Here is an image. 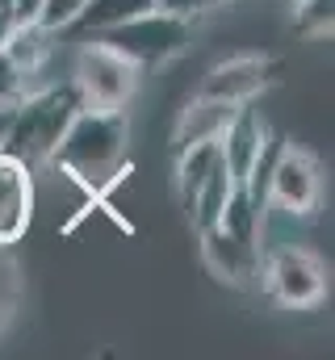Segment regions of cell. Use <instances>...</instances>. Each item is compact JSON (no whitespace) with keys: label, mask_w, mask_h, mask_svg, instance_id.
<instances>
[{"label":"cell","mask_w":335,"mask_h":360,"mask_svg":"<svg viewBox=\"0 0 335 360\" xmlns=\"http://www.w3.org/2000/svg\"><path fill=\"white\" fill-rule=\"evenodd\" d=\"M126 147H130L126 109H88L84 105L68 122L63 139L55 143L51 164L63 168L76 184H84L96 197L126 176Z\"/></svg>","instance_id":"cell-1"},{"label":"cell","mask_w":335,"mask_h":360,"mask_svg":"<svg viewBox=\"0 0 335 360\" xmlns=\"http://www.w3.org/2000/svg\"><path fill=\"white\" fill-rule=\"evenodd\" d=\"M84 109L76 84H42L13 101L8 109V130H4V155H17L21 164L51 160L55 143L63 139L68 122Z\"/></svg>","instance_id":"cell-2"},{"label":"cell","mask_w":335,"mask_h":360,"mask_svg":"<svg viewBox=\"0 0 335 360\" xmlns=\"http://www.w3.org/2000/svg\"><path fill=\"white\" fill-rule=\"evenodd\" d=\"M88 38H101L105 46H113L118 55H126L139 72L147 68H160L172 55H180L193 38V25L189 17H176V13H164V8H147L122 25H109L101 34H88Z\"/></svg>","instance_id":"cell-3"},{"label":"cell","mask_w":335,"mask_h":360,"mask_svg":"<svg viewBox=\"0 0 335 360\" xmlns=\"http://www.w3.org/2000/svg\"><path fill=\"white\" fill-rule=\"evenodd\" d=\"M139 76L143 72L101 38H84V46L76 51L72 84L88 109H126L130 96L139 92Z\"/></svg>","instance_id":"cell-4"},{"label":"cell","mask_w":335,"mask_h":360,"mask_svg":"<svg viewBox=\"0 0 335 360\" xmlns=\"http://www.w3.org/2000/svg\"><path fill=\"white\" fill-rule=\"evenodd\" d=\"M319 197H323V176L315 155L302 147H272V160L264 168V205L302 218L319 210Z\"/></svg>","instance_id":"cell-5"},{"label":"cell","mask_w":335,"mask_h":360,"mask_svg":"<svg viewBox=\"0 0 335 360\" xmlns=\"http://www.w3.org/2000/svg\"><path fill=\"white\" fill-rule=\"evenodd\" d=\"M264 289L281 306L306 310V306H319L323 302V293H327V269L306 248H277L264 260Z\"/></svg>","instance_id":"cell-6"},{"label":"cell","mask_w":335,"mask_h":360,"mask_svg":"<svg viewBox=\"0 0 335 360\" xmlns=\"http://www.w3.org/2000/svg\"><path fill=\"white\" fill-rule=\"evenodd\" d=\"M218 151H222V164L235 184H248L251 172L260 168V160L268 155V130L260 122V113L251 105H239L227 122V130L218 134Z\"/></svg>","instance_id":"cell-7"},{"label":"cell","mask_w":335,"mask_h":360,"mask_svg":"<svg viewBox=\"0 0 335 360\" xmlns=\"http://www.w3.org/2000/svg\"><path fill=\"white\" fill-rule=\"evenodd\" d=\"M277 76H281V63H277V59L239 55V59L218 63V68L206 76L201 96H218V101H231V105H251V96H260Z\"/></svg>","instance_id":"cell-8"},{"label":"cell","mask_w":335,"mask_h":360,"mask_svg":"<svg viewBox=\"0 0 335 360\" xmlns=\"http://www.w3.org/2000/svg\"><path fill=\"white\" fill-rule=\"evenodd\" d=\"M34 222V172L17 155L0 151V243L13 248Z\"/></svg>","instance_id":"cell-9"},{"label":"cell","mask_w":335,"mask_h":360,"mask_svg":"<svg viewBox=\"0 0 335 360\" xmlns=\"http://www.w3.org/2000/svg\"><path fill=\"white\" fill-rule=\"evenodd\" d=\"M197 235H201L206 269L222 285H248L260 272V243H248V239L231 235L227 226H210V231H197Z\"/></svg>","instance_id":"cell-10"},{"label":"cell","mask_w":335,"mask_h":360,"mask_svg":"<svg viewBox=\"0 0 335 360\" xmlns=\"http://www.w3.org/2000/svg\"><path fill=\"white\" fill-rule=\"evenodd\" d=\"M55 38H59V30H46L38 17H25V21H17L13 34L0 42V46L8 51V59L25 72V92H30V84H34V76H42V68L51 63Z\"/></svg>","instance_id":"cell-11"},{"label":"cell","mask_w":335,"mask_h":360,"mask_svg":"<svg viewBox=\"0 0 335 360\" xmlns=\"http://www.w3.org/2000/svg\"><path fill=\"white\" fill-rule=\"evenodd\" d=\"M235 109H239V105H231V101L197 96V101L176 117V134H172L176 151H184V147H193V143H218V134L227 130V122H231Z\"/></svg>","instance_id":"cell-12"},{"label":"cell","mask_w":335,"mask_h":360,"mask_svg":"<svg viewBox=\"0 0 335 360\" xmlns=\"http://www.w3.org/2000/svg\"><path fill=\"white\" fill-rule=\"evenodd\" d=\"M147 8H156L151 0H84V8L76 13V21L63 30V34H101V30H109V25H122V21H130V17H139V13H147Z\"/></svg>","instance_id":"cell-13"},{"label":"cell","mask_w":335,"mask_h":360,"mask_svg":"<svg viewBox=\"0 0 335 360\" xmlns=\"http://www.w3.org/2000/svg\"><path fill=\"white\" fill-rule=\"evenodd\" d=\"M231 188H235V180H231V172H227V164L218 160V164H214V172L201 180V188L193 193V201L184 205L197 231H210V226H218V218H222V205H227Z\"/></svg>","instance_id":"cell-14"},{"label":"cell","mask_w":335,"mask_h":360,"mask_svg":"<svg viewBox=\"0 0 335 360\" xmlns=\"http://www.w3.org/2000/svg\"><path fill=\"white\" fill-rule=\"evenodd\" d=\"M335 25V0H293V30L302 38H327Z\"/></svg>","instance_id":"cell-15"},{"label":"cell","mask_w":335,"mask_h":360,"mask_svg":"<svg viewBox=\"0 0 335 360\" xmlns=\"http://www.w3.org/2000/svg\"><path fill=\"white\" fill-rule=\"evenodd\" d=\"M17 297H21L17 260H13V252L0 243V331L8 327V319H13V310H17Z\"/></svg>","instance_id":"cell-16"},{"label":"cell","mask_w":335,"mask_h":360,"mask_svg":"<svg viewBox=\"0 0 335 360\" xmlns=\"http://www.w3.org/2000/svg\"><path fill=\"white\" fill-rule=\"evenodd\" d=\"M84 8V0H42V8H38V21L46 25V30H68L72 21H76V13Z\"/></svg>","instance_id":"cell-17"},{"label":"cell","mask_w":335,"mask_h":360,"mask_svg":"<svg viewBox=\"0 0 335 360\" xmlns=\"http://www.w3.org/2000/svg\"><path fill=\"white\" fill-rule=\"evenodd\" d=\"M25 96V72L8 59V51L0 46V105H13Z\"/></svg>","instance_id":"cell-18"},{"label":"cell","mask_w":335,"mask_h":360,"mask_svg":"<svg viewBox=\"0 0 335 360\" xmlns=\"http://www.w3.org/2000/svg\"><path fill=\"white\" fill-rule=\"evenodd\" d=\"M156 8H164V13H176V17H197V13H210V8H218V4H227V0H151Z\"/></svg>","instance_id":"cell-19"},{"label":"cell","mask_w":335,"mask_h":360,"mask_svg":"<svg viewBox=\"0 0 335 360\" xmlns=\"http://www.w3.org/2000/svg\"><path fill=\"white\" fill-rule=\"evenodd\" d=\"M21 21V13H17V0H0V42L13 34V25Z\"/></svg>","instance_id":"cell-20"},{"label":"cell","mask_w":335,"mask_h":360,"mask_svg":"<svg viewBox=\"0 0 335 360\" xmlns=\"http://www.w3.org/2000/svg\"><path fill=\"white\" fill-rule=\"evenodd\" d=\"M38 8H42V0H17V13H21V21H25V17H38Z\"/></svg>","instance_id":"cell-21"}]
</instances>
